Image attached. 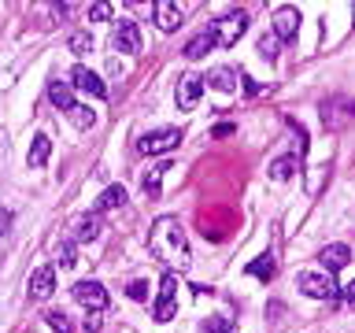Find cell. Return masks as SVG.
Returning a JSON list of instances; mask_svg holds the SVG:
<instances>
[{
	"label": "cell",
	"instance_id": "cell-1",
	"mask_svg": "<svg viewBox=\"0 0 355 333\" xmlns=\"http://www.w3.org/2000/svg\"><path fill=\"white\" fill-rule=\"evenodd\" d=\"M148 248L159 255L163 263L178 266V271H185V266H189V241H185V230H182V222L171 219V215H163V219L152 226V233H148Z\"/></svg>",
	"mask_w": 355,
	"mask_h": 333
},
{
	"label": "cell",
	"instance_id": "cell-2",
	"mask_svg": "<svg viewBox=\"0 0 355 333\" xmlns=\"http://www.w3.org/2000/svg\"><path fill=\"white\" fill-rule=\"evenodd\" d=\"M248 30V15L244 11H226V15H218L211 22V41L218 44V49H233V44L241 41V33Z\"/></svg>",
	"mask_w": 355,
	"mask_h": 333
},
{
	"label": "cell",
	"instance_id": "cell-3",
	"mask_svg": "<svg viewBox=\"0 0 355 333\" xmlns=\"http://www.w3.org/2000/svg\"><path fill=\"white\" fill-rule=\"evenodd\" d=\"M152 315H155V322H171L178 315V274L174 271L163 274L159 296H155V304H152Z\"/></svg>",
	"mask_w": 355,
	"mask_h": 333
},
{
	"label": "cell",
	"instance_id": "cell-4",
	"mask_svg": "<svg viewBox=\"0 0 355 333\" xmlns=\"http://www.w3.org/2000/svg\"><path fill=\"white\" fill-rule=\"evenodd\" d=\"M322 122H326V130H348L355 122V100L348 96H333L322 104Z\"/></svg>",
	"mask_w": 355,
	"mask_h": 333
},
{
	"label": "cell",
	"instance_id": "cell-5",
	"mask_svg": "<svg viewBox=\"0 0 355 333\" xmlns=\"http://www.w3.org/2000/svg\"><path fill=\"white\" fill-rule=\"evenodd\" d=\"M300 293L311 296V300H337V282L329 274H315V271H304L296 278Z\"/></svg>",
	"mask_w": 355,
	"mask_h": 333
},
{
	"label": "cell",
	"instance_id": "cell-6",
	"mask_svg": "<svg viewBox=\"0 0 355 333\" xmlns=\"http://www.w3.org/2000/svg\"><path fill=\"white\" fill-rule=\"evenodd\" d=\"M182 137H185L182 130L166 126V130H155V133H148V137H141V144H137V148H141L144 155H163V152L178 148V144H182Z\"/></svg>",
	"mask_w": 355,
	"mask_h": 333
},
{
	"label": "cell",
	"instance_id": "cell-7",
	"mask_svg": "<svg viewBox=\"0 0 355 333\" xmlns=\"http://www.w3.org/2000/svg\"><path fill=\"white\" fill-rule=\"evenodd\" d=\"M111 49H119V52H126V56H137L141 52V30H137V22H133V19H119L115 33H111Z\"/></svg>",
	"mask_w": 355,
	"mask_h": 333
},
{
	"label": "cell",
	"instance_id": "cell-8",
	"mask_svg": "<svg viewBox=\"0 0 355 333\" xmlns=\"http://www.w3.org/2000/svg\"><path fill=\"white\" fill-rule=\"evenodd\" d=\"M152 15H155V26H159L163 33H174V30L185 22V8L174 4V0H155V4H152Z\"/></svg>",
	"mask_w": 355,
	"mask_h": 333
},
{
	"label": "cell",
	"instance_id": "cell-9",
	"mask_svg": "<svg viewBox=\"0 0 355 333\" xmlns=\"http://www.w3.org/2000/svg\"><path fill=\"white\" fill-rule=\"evenodd\" d=\"M204 74H193V71H189V74H182V78H178V108H196V100L200 96H204Z\"/></svg>",
	"mask_w": 355,
	"mask_h": 333
},
{
	"label": "cell",
	"instance_id": "cell-10",
	"mask_svg": "<svg viewBox=\"0 0 355 333\" xmlns=\"http://www.w3.org/2000/svg\"><path fill=\"white\" fill-rule=\"evenodd\" d=\"M74 300L89 311H104L107 307V289L100 282H78L74 285Z\"/></svg>",
	"mask_w": 355,
	"mask_h": 333
},
{
	"label": "cell",
	"instance_id": "cell-11",
	"mask_svg": "<svg viewBox=\"0 0 355 333\" xmlns=\"http://www.w3.org/2000/svg\"><path fill=\"white\" fill-rule=\"evenodd\" d=\"M71 89H82V93L96 96V100H100V96H107V85L100 82V78L89 71V67H82V63H78L74 71H71Z\"/></svg>",
	"mask_w": 355,
	"mask_h": 333
},
{
	"label": "cell",
	"instance_id": "cell-12",
	"mask_svg": "<svg viewBox=\"0 0 355 333\" xmlns=\"http://www.w3.org/2000/svg\"><path fill=\"white\" fill-rule=\"evenodd\" d=\"M296 30H300V11L296 8H277L274 11V37L277 41H288V37H296Z\"/></svg>",
	"mask_w": 355,
	"mask_h": 333
},
{
	"label": "cell",
	"instance_id": "cell-13",
	"mask_svg": "<svg viewBox=\"0 0 355 333\" xmlns=\"http://www.w3.org/2000/svg\"><path fill=\"white\" fill-rule=\"evenodd\" d=\"M318 259H322V266H326V274L329 271H344V266L352 263V248L348 244H326V248L318 252Z\"/></svg>",
	"mask_w": 355,
	"mask_h": 333
},
{
	"label": "cell",
	"instance_id": "cell-14",
	"mask_svg": "<svg viewBox=\"0 0 355 333\" xmlns=\"http://www.w3.org/2000/svg\"><path fill=\"white\" fill-rule=\"evenodd\" d=\"M55 289V271L52 266H41V271L30 274V300H49Z\"/></svg>",
	"mask_w": 355,
	"mask_h": 333
},
{
	"label": "cell",
	"instance_id": "cell-15",
	"mask_svg": "<svg viewBox=\"0 0 355 333\" xmlns=\"http://www.w3.org/2000/svg\"><path fill=\"white\" fill-rule=\"evenodd\" d=\"M49 155H52V137H49V133H37V137H33V144H30L26 163H30V166H44V163H49Z\"/></svg>",
	"mask_w": 355,
	"mask_h": 333
},
{
	"label": "cell",
	"instance_id": "cell-16",
	"mask_svg": "<svg viewBox=\"0 0 355 333\" xmlns=\"http://www.w3.org/2000/svg\"><path fill=\"white\" fill-rule=\"evenodd\" d=\"M49 100H52V104L60 108V111H71V108L78 104L71 82H52V85H49Z\"/></svg>",
	"mask_w": 355,
	"mask_h": 333
},
{
	"label": "cell",
	"instance_id": "cell-17",
	"mask_svg": "<svg viewBox=\"0 0 355 333\" xmlns=\"http://www.w3.org/2000/svg\"><path fill=\"white\" fill-rule=\"evenodd\" d=\"M74 237H78V241H96V237H100V215L74 219Z\"/></svg>",
	"mask_w": 355,
	"mask_h": 333
},
{
	"label": "cell",
	"instance_id": "cell-18",
	"mask_svg": "<svg viewBox=\"0 0 355 333\" xmlns=\"http://www.w3.org/2000/svg\"><path fill=\"white\" fill-rule=\"evenodd\" d=\"M126 204V189L122 185H107L104 193H100V200H96V215L100 211H111V207H122Z\"/></svg>",
	"mask_w": 355,
	"mask_h": 333
},
{
	"label": "cell",
	"instance_id": "cell-19",
	"mask_svg": "<svg viewBox=\"0 0 355 333\" xmlns=\"http://www.w3.org/2000/svg\"><path fill=\"white\" fill-rule=\"evenodd\" d=\"M296 171H300V160H296V155H282V160L270 163V178H274V182H288Z\"/></svg>",
	"mask_w": 355,
	"mask_h": 333
},
{
	"label": "cell",
	"instance_id": "cell-20",
	"mask_svg": "<svg viewBox=\"0 0 355 333\" xmlns=\"http://www.w3.org/2000/svg\"><path fill=\"white\" fill-rule=\"evenodd\" d=\"M237 82H241V78L233 74L230 67H218V71H211V74H207V85L222 89V93H233V89H237Z\"/></svg>",
	"mask_w": 355,
	"mask_h": 333
},
{
	"label": "cell",
	"instance_id": "cell-21",
	"mask_svg": "<svg viewBox=\"0 0 355 333\" xmlns=\"http://www.w3.org/2000/svg\"><path fill=\"white\" fill-rule=\"evenodd\" d=\"M211 49H215V41H211V33L204 30V33H196V37L185 44V60H200V56H207Z\"/></svg>",
	"mask_w": 355,
	"mask_h": 333
},
{
	"label": "cell",
	"instance_id": "cell-22",
	"mask_svg": "<svg viewBox=\"0 0 355 333\" xmlns=\"http://www.w3.org/2000/svg\"><path fill=\"white\" fill-rule=\"evenodd\" d=\"M166 166H171V163H155L152 166V171L148 174H144V193H148V200H155V196H159V182H163V171H166Z\"/></svg>",
	"mask_w": 355,
	"mask_h": 333
},
{
	"label": "cell",
	"instance_id": "cell-23",
	"mask_svg": "<svg viewBox=\"0 0 355 333\" xmlns=\"http://www.w3.org/2000/svg\"><path fill=\"white\" fill-rule=\"evenodd\" d=\"M67 119H71V122H74L78 130H89V126H93V122H96L93 108H85V104H74L71 111H67Z\"/></svg>",
	"mask_w": 355,
	"mask_h": 333
},
{
	"label": "cell",
	"instance_id": "cell-24",
	"mask_svg": "<svg viewBox=\"0 0 355 333\" xmlns=\"http://www.w3.org/2000/svg\"><path fill=\"white\" fill-rule=\"evenodd\" d=\"M274 271H277V266H274L270 255H259V259H252V263H248V274H252V278H263V282H270Z\"/></svg>",
	"mask_w": 355,
	"mask_h": 333
},
{
	"label": "cell",
	"instance_id": "cell-25",
	"mask_svg": "<svg viewBox=\"0 0 355 333\" xmlns=\"http://www.w3.org/2000/svg\"><path fill=\"white\" fill-rule=\"evenodd\" d=\"M67 49H71V52H78V56H82V52H89V49H93V37H89V33H85V30H74V33H71V37H67Z\"/></svg>",
	"mask_w": 355,
	"mask_h": 333
},
{
	"label": "cell",
	"instance_id": "cell-26",
	"mask_svg": "<svg viewBox=\"0 0 355 333\" xmlns=\"http://www.w3.org/2000/svg\"><path fill=\"white\" fill-rule=\"evenodd\" d=\"M204 333H233V318L230 315H211L204 322Z\"/></svg>",
	"mask_w": 355,
	"mask_h": 333
},
{
	"label": "cell",
	"instance_id": "cell-27",
	"mask_svg": "<svg viewBox=\"0 0 355 333\" xmlns=\"http://www.w3.org/2000/svg\"><path fill=\"white\" fill-rule=\"evenodd\" d=\"M44 322H49V326H52L55 333H74V326H71V318H67L63 311H49V315H44Z\"/></svg>",
	"mask_w": 355,
	"mask_h": 333
},
{
	"label": "cell",
	"instance_id": "cell-28",
	"mask_svg": "<svg viewBox=\"0 0 355 333\" xmlns=\"http://www.w3.org/2000/svg\"><path fill=\"white\" fill-rule=\"evenodd\" d=\"M55 255H60V266H74V259H78V255H74V244H71V241H63L60 248H55Z\"/></svg>",
	"mask_w": 355,
	"mask_h": 333
},
{
	"label": "cell",
	"instance_id": "cell-29",
	"mask_svg": "<svg viewBox=\"0 0 355 333\" xmlns=\"http://www.w3.org/2000/svg\"><path fill=\"white\" fill-rule=\"evenodd\" d=\"M259 52L266 56V60H274V56H277V37H274V33H270V37H266V33L259 37Z\"/></svg>",
	"mask_w": 355,
	"mask_h": 333
},
{
	"label": "cell",
	"instance_id": "cell-30",
	"mask_svg": "<svg viewBox=\"0 0 355 333\" xmlns=\"http://www.w3.org/2000/svg\"><path fill=\"white\" fill-rule=\"evenodd\" d=\"M89 19H93V22L111 19V4H89Z\"/></svg>",
	"mask_w": 355,
	"mask_h": 333
},
{
	"label": "cell",
	"instance_id": "cell-31",
	"mask_svg": "<svg viewBox=\"0 0 355 333\" xmlns=\"http://www.w3.org/2000/svg\"><path fill=\"white\" fill-rule=\"evenodd\" d=\"M130 296H133V300H144V296H148V289H144V282H130Z\"/></svg>",
	"mask_w": 355,
	"mask_h": 333
},
{
	"label": "cell",
	"instance_id": "cell-32",
	"mask_svg": "<svg viewBox=\"0 0 355 333\" xmlns=\"http://www.w3.org/2000/svg\"><path fill=\"white\" fill-rule=\"evenodd\" d=\"M344 300H348V304H355V278H352V282H344Z\"/></svg>",
	"mask_w": 355,
	"mask_h": 333
},
{
	"label": "cell",
	"instance_id": "cell-33",
	"mask_svg": "<svg viewBox=\"0 0 355 333\" xmlns=\"http://www.w3.org/2000/svg\"><path fill=\"white\" fill-rule=\"evenodd\" d=\"M230 133H233L230 122H222V126H215V137H230Z\"/></svg>",
	"mask_w": 355,
	"mask_h": 333
},
{
	"label": "cell",
	"instance_id": "cell-34",
	"mask_svg": "<svg viewBox=\"0 0 355 333\" xmlns=\"http://www.w3.org/2000/svg\"><path fill=\"white\" fill-rule=\"evenodd\" d=\"M8 222H11V215H8V211H0V237L8 233Z\"/></svg>",
	"mask_w": 355,
	"mask_h": 333
}]
</instances>
